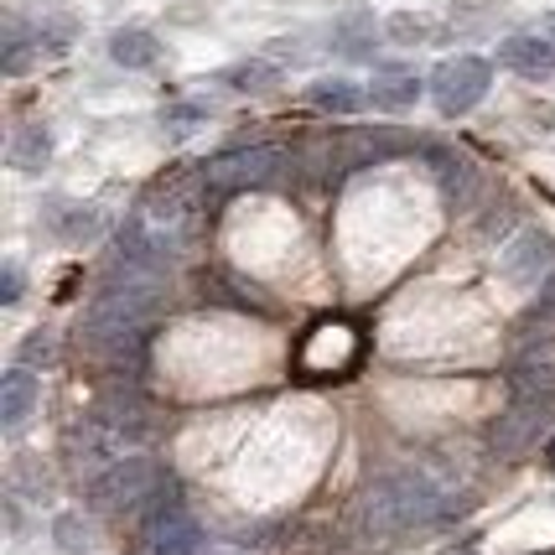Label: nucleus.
Returning a JSON list of instances; mask_svg holds the SVG:
<instances>
[{"label":"nucleus","mask_w":555,"mask_h":555,"mask_svg":"<svg viewBox=\"0 0 555 555\" xmlns=\"http://www.w3.org/2000/svg\"><path fill=\"white\" fill-rule=\"evenodd\" d=\"M447 514V488L431 467H395L379 483L363 488L359 499V525L374 540H400L411 530H426Z\"/></svg>","instance_id":"obj_1"},{"label":"nucleus","mask_w":555,"mask_h":555,"mask_svg":"<svg viewBox=\"0 0 555 555\" xmlns=\"http://www.w3.org/2000/svg\"><path fill=\"white\" fill-rule=\"evenodd\" d=\"M156 312H162V270L115 260L104 291L83 317V327H89V338L99 348H125V343H141V333L156 322Z\"/></svg>","instance_id":"obj_2"},{"label":"nucleus","mask_w":555,"mask_h":555,"mask_svg":"<svg viewBox=\"0 0 555 555\" xmlns=\"http://www.w3.org/2000/svg\"><path fill=\"white\" fill-rule=\"evenodd\" d=\"M141 441H145L141 411H135V405H125V400H104V405H94V411L73 426V436H68L73 467H78L83 478H99L104 467L135 457V452H141Z\"/></svg>","instance_id":"obj_3"},{"label":"nucleus","mask_w":555,"mask_h":555,"mask_svg":"<svg viewBox=\"0 0 555 555\" xmlns=\"http://www.w3.org/2000/svg\"><path fill=\"white\" fill-rule=\"evenodd\" d=\"M171 493V473L156 457H135L104 467L99 478H89V504L104 514H141V508H162V499Z\"/></svg>","instance_id":"obj_4"},{"label":"nucleus","mask_w":555,"mask_h":555,"mask_svg":"<svg viewBox=\"0 0 555 555\" xmlns=\"http://www.w3.org/2000/svg\"><path fill=\"white\" fill-rule=\"evenodd\" d=\"M286 171V151L281 145H240V151H223L214 162H203V188L208 193H249V188H266Z\"/></svg>","instance_id":"obj_5"},{"label":"nucleus","mask_w":555,"mask_h":555,"mask_svg":"<svg viewBox=\"0 0 555 555\" xmlns=\"http://www.w3.org/2000/svg\"><path fill=\"white\" fill-rule=\"evenodd\" d=\"M208 540L197 530V519L182 504L151 508V519L135 534V555H203Z\"/></svg>","instance_id":"obj_6"},{"label":"nucleus","mask_w":555,"mask_h":555,"mask_svg":"<svg viewBox=\"0 0 555 555\" xmlns=\"http://www.w3.org/2000/svg\"><path fill=\"white\" fill-rule=\"evenodd\" d=\"M488 83H493V68L483 57H447L431 73V99L441 115H467L473 104H483Z\"/></svg>","instance_id":"obj_7"},{"label":"nucleus","mask_w":555,"mask_h":555,"mask_svg":"<svg viewBox=\"0 0 555 555\" xmlns=\"http://www.w3.org/2000/svg\"><path fill=\"white\" fill-rule=\"evenodd\" d=\"M551 411H555L551 395H514L508 415L493 426V452H499V457H519L534 436H540V426L551 421Z\"/></svg>","instance_id":"obj_8"},{"label":"nucleus","mask_w":555,"mask_h":555,"mask_svg":"<svg viewBox=\"0 0 555 555\" xmlns=\"http://www.w3.org/2000/svg\"><path fill=\"white\" fill-rule=\"evenodd\" d=\"M504 275L514 286H540V281H551L555 275V240L551 234H540V229H525L519 240L504 249Z\"/></svg>","instance_id":"obj_9"},{"label":"nucleus","mask_w":555,"mask_h":555,"mask_svg":"<svg viewBox=\"0 0 555 555\" xmlns=\"http://www.w3.org/2000/svg\"><path fill=\"white\" fill-rule=\"evenodd\" d=\"M499 63L514 68L519 78H551L555 73V42L551 37H540V31L504 37V42H499Z\"/></svg>","instance_id":"obj_10"},{"label":"nucleus","mask_w":555,"mask_h":555,"mask_svg":"<svg viewBox=\"0 0 555 555\" xmlns=\"http://www.w3.org/2000/svg\"><path fill=\"white\" fill-rule=\"evenodd\" d=\"M37 395H42V385H37V374H31L26 363L5 369V374H0V426H5V431H22L26 415L37 411Z\"/></svg>","instance_id":"obj_11"},{"label":"nucleus","mask_w":555,"mask_h":555,"mask_svg":"<svg viewBox=\"0 0 555 555\" xmlns=\"http://www.w3.org/2000/svg\"><path fill=\"white\" fill-rule=\"evenodd\" d=\"M369 99H374V109H411L421 99V78L405 68H379L369 83Z\"/></svg>","instance_id":"obj_12"},{"label":"nucleus","mask_w":555,"mask_h":555,"mask_svg":"<svg viewBox=\"0 0 555 555\" xmlns=\"http://www.w3.org/2000/svg\"><path fill=\"white\" fill-rule=\"evenodd\" d=\"M5 162L16 171H42L52 162V135L42 130V125H26V130H16L11 135V145H5Z\"/></svg>","instance_id":"obj_13"},{"label":"nucleus","mask_w":555,"mask_h":555,"mask_svg":"<svg viewBox=\"0 0 555 555\" xmlns=\"http://www.w3.org/2000/svg\"><path fill=\"white\" fill-rule=\"evenodd\" d=\"M109 57L120 63V68H156V57H162V42L141 31V26H130V31H115V42H109Z\"/></svg>","instance_id":"obj_14"},{"label":"nucleus","mask_w":555,"mask_h":555,"mask_svg":"<svg viewBox=\"0 0 555 555\" xmlns=\"http://www.w3.org/2000/svg\"><path fill=\"white\" fill-rule=\"evenodd\" d=\"M307 99H312L317 109H327V115H353L369 94H363L359 83H348V78H317Z\"/></svg>","instance_id":"obj_15"},{"label":"nucleus","mask_w":555,"mask_h":555,"mask_svg":"<svg viewBox=\"0 0 555 555\" xmlns=\"http://www.w3.org/2000/svg\"><path fill=\"white\" fill-rule=\"evenodd\" d=\"M52 534H57V551L63 555H94V530L83 525V514H63Z\"/></svg>","instance_id":"obj_16"},{"label":"nucleus","mask_w":555,"mask_h":555,"mask_svg":"<svg viewBox=\"0 0 555 555\" xmlns=\"http://www.w3.org/2000/svg\"><path fill=\"white\" fill-rule=\"evenodd\" d=\"M229 83L244 89V94H266L281 83V68L275 63H240V68H229Z\"/></svg>","instance_id":"obj_17"},{"label":"nucleus","mask_w":555,"mask_h":555,"mask_svg":"<svg viewBox=\"0 0 555 555\" xmlns=\"http://www.w3.org/2000/svg\"><path fill=\"white\" fill-rule=\"evenodd\" d=\"M31 37H26V26L22 22H11L5 26V73H26L31 68Z\"/></svg>","instance_id":"obj_18"},{"label":"nucleus","mask_w":555,"mask_h":555,"mask_svg":"<svg viewBox=\"0 0 555 555\" xmlns=\"http://www.w3.org/2000/svg\"><path fill=\"white\" fill-rule=\"evenodd\" d=\"M431 162L441 167V182H447V193L457 197V188H467V162H462V156H447V151H436Z\"/></svg>","instance_id":"obj_19"},{"label":"nucleus","mask_w":555,"mask_h":555,"mask_svg":"<svg viewBox=\"0 0 555 555\" xmlns=\"http://www.w3.org/2000/svg\"><path fill=\"white\" fill-rule=\"evenodd\" d=\"M0 301H5V307H16V301H22V266H16V260H11L5 275H0Z\"/></svg>","instance_id":"obj_20"},{"label":"nucleus","mask_w":555,"mask_h":555,"mask_svg":"<svg viewBox=\"0 0 555 555\" xmlns=\"http://www.w3.org/2000/svg\"><path fill=\"white\" fill-rule=\"evenodd\" d=\"M389 37H395V42H421V37H426V26L411 22V16H395V22H389Z\"/></svg>","instance_id":"obj_21"},{"label":"nucleus","mask_w":555,"mask_h":555,"mask_svg":"<svg viewBox=\"0 0 555 555\" xmlns=\"http://www.w3.org/2000/svg\"><path fill=\"white\" fill-rule=\"evenodd\" d=\"M48 333H31V338H26V363H31V359H42V363H48L52 359V348H48Z\"/></svg>","instance_id":"obj_22"},{"label":"nucleus","mask_w":555,"mask_h":555,"mask_svg":"<svg viewBox=\"0 0 555 555\" xmlns=\"http://www.w3.org/2000/svg\"><path fill=\"white\" fill-rule=\"evenodd\" d=\"M203 555H249V551H240V545H208Z\"/></svg>","instance_id":"obj_23"},{"label":"nucleus","mask_w":555,"mask_h":555,"mask_svg":"<svg viewBox=\"0 0 555 555\" xmlns=\"http://www.w3.org/2000/svg\"><path fill=\"white\" fill-rule=\"evenodd\" d=\"M551 473H555V441H551Z\"/></svg>","instance_id":"obj_24"},{"label":"nucleus","mask_w":555,"mask_h":555,"mask_svg":"<svg viewBox=\"0 0 555 555\" xmlns=\"http://www.w3.org/2000/svg\"><path fill=\"white\" fill-rule=\"evenodd\" d=\"M551 31H555V16H551Z\"/></svg>","instance_id":"obj_25"}]
</instances>
